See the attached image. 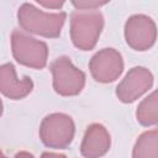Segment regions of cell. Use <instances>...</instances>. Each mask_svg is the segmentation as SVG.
<instances>
[{
  "label": "cell",
  "instance_id": "6da1fadb",
  "mask_svg": "<svg viewBox=\"0 0 158 158\" xmlns=\"http://www.w3.org/2000/svg\"><path fill=\"white\" fill-rule=\"evenodd\" d=\"M65 17L67 14L63 11L48 14L28 2L22 4L17 11L19 25L25 31L47 38H56L60 35Z\"/></svg>",
  "mask_w": 158,
  "mask_h": 158
},
{
  "label": "cell",
  "instance_id": "7a4b0ae2",
  "mask_svg": "<svg viewBox=\"0 0 158 158\" xmlns=\"http://www.w3.org/2000/svg\"><path fill=\"white\" fill-rule=\"evenodd\" d=\"M104 27V16L96 10H77L70 16V38L81 51L95 47Z\"/></svg>",
  "mask_w": 158,
  "mask_h": 158
},
{
  "label": "cell",
  "instance_id": "3957f363",
  "mask_svg": "<svg viewBox=\"0 0 158 158\" xmlns=\"http://www.w3.org/2000/svg\"><path fill=\"white\" fill-rule=\"evenodd\" d=\"M40 138L44 146L49 148H67L75 133L73 118L63 112L47 115L40 125Z\"/></svg>",
  "mask_w": 158,
  "mask_h": 158
},
{
  "label": "cell",
  "instance_id": "277c9868",
  "mask_svg": "<svg viewBox=\"0 0 158 158\" xmlns=\"http://www.w3.org/2000/svg\"><path fill=\"white\" fill-rule=\"evenodd\" d=\"M11 49L14 58L22 65L42 69L47 64L48 47L43 41L15 30L11 33Z\"/></svg>",
  "mask_w": 158,
  "mask_h": 158
},
{
  "label": "cell",
  "instance_id": "5b68a950",
  "mask_svg": "<svg viewBox=\"0 0 158 158\" xmlns=\"http://www.w3.org/2000/svg\"><path fill=\"white\" fill-rule=\"evenodd\" d=\"M53 89L62 96H75L85 85V74L77 68L72 60L63 56L51 64Z\"/></svg>",
  "mask_w": 158,
  "mask_h": 158
},
{
  "label": "cell",
  "instance_id": "8992f818",
  "mask_svg": "<svg viewBox=\"0 0 158 158\" xmlns=\"http://www.w3.org/2000/svg\"><path fill=\"white\" fill-rule=\"evenodd\" d=\"M125 40L135 51L149 49L157 40L154 21L147 15H133L125 23Z\"/></svg>",
  "mask_w": 158,
  "mask_h": 158
},
{
  "label": "cell",
  "instance_id": "52a82bcc",
  "mask_svg": "<svg viewBox=\"0 0 158 158\" xmlns=\"http://www.w3.org/2000/svg\"><path fill=\"white\" fill-rule=\"evenodd\" d=\"M89 69L91 77L99 83L115 81L123 72L122 56L115 48H104L91 57Z\"/></svg>",
  "mask_w": 158,
  "mask_h": 158
},
{
  "label": "cell",
  "instance_id": "ba28073f",
  "mask_svg": "<svg viewBox=\"0 0 158 158\" xmlns=\"http://www.w3.org/2000/svg\"><path fill=\"white\" fill-rule=\"evenodd\" d=\"M153 85V74L144 67H133L116 88V96L120 101L128 104L147 93Z\"/></svg>",
  "mask_w": 158,
  "mask_h": 158
},
{
  "label": "cell",
  "instance_id": "9c48e42d",
  "mask_svg": "<svg viewBox=\"0 0 158 158\" xmlns=\"http://www.w3.org/2000/svg\"><path fill=\"white\" fill-rule=\"evenodd\" d=\"M33 89V81L28 75L21 79L16 75V69L12 63L0 65V93L12 100H20L27 96Z\"/></svg>",
  "mask_w": 158,
  "mask_h": 158
},
{
  "label": "cell",
  "instance_id": "30bf717a",
  "mask_svg": "<svg viewBox=\"0 0 158 158\" xmlns=\"http://www.w3.org/2000/svg\"><path fill=\"white\" fill-rule=\"evenodd\" d=\"M110 133L101 123H91L88 126L81 144L80 153L85 158H100L110 149Z\"/></svg>",
  "mask_w": 158,
  "mask_h": 158
},
{
  "label": "cell",
  "instance_id": "8fae6325",
  "mask_svg": "<svg viewBox=\"0 0 158 158\" xmlns=\"http://www.w3.org/2000/svg\"><path fill=\"white\" fill-rule=\"evenodd\" d=\"M132 158H158V131L143 132L136 141Z\"/></svg>",
  "mask_w": 158,
  "mask_h": 158
},
{
  "label": "cell",
  "instance_id": "7c38bea8",
  "mask_svg": "<svg viewBox=\"0 0 158 158\" xmlns=\"http://www.w3.org/2000/svg\"><path fill=\"white\" fill-rule=\"evenodd\" d=\"M137 121L143 126H154L158 122V100L157 91L149 94L141 101L136 111Z\"/></svg>",
  "mask_w": 158,
  "mask_h": 158
},
{
  "label": "cell",
  "instance_id": "4fadbf2b",
  "mask_svg": "<svg viewBox=\"0 0 158 158\" xmlns=\"http://www.w3.org/2000/svg\"><path fill=\"white\" fill-rule=\"evenodd\" d=\"M72 4L77 7V9H81L83 11H90V10H95L96 7H100L105 4H107V1H98V0H79V1H72Z\"/></svg>",
  "mask_w": 158,
  "mask_h": 158
},
{
  "label": "cell",
  "instance_id": "5bb4252c",
  "mask_svg": "<svg viewBox=\"0 0 158 158\" xmlns=\"http://www.w3.org/2000/svg\"><path fill=\"white\" fill-rule=\"evenodd\" d=\"M38 4L41 6H44V7H49V9H59L64 1H38Z\"/></svg>",
  "mask_w": 158,
  "mask_h": 158
},
{
  "label": "cell",
  "instance_id": "9a60e30c",
  "mask_svg": "<svg viewBox=\"0 0 158 158\" xmlns=\"http://www.w3.org/2000/svg\"><path fill=\"white\" fill-rule=\"evenodd\" d=\"M41 158H67V156L60 153H53V152H43Z\"/></svg>",
  "mask_w": 158,
  "mask_h": 158
},
{
  "label": "cell",
  "instance_id": "2e32d148",
  "mask_svg": "<svg viewBox=\"0 0 158 158\" xmlns=\"http://www.w3.org/2000/svg\"><path fill=\"white\" fill-rule=\"evenodd\" d=\"M14 158H35L32 153L30 152H26V151H22V152H19Z\"/></svg>",
  "mask_w": 158,
  "mask_h": 158
},
{
  "label": "cell",
  "instance_id": "e0dca14e",
  "mask_svg": "<svg viewBox=\"0 0 158 158\" xmlns=\"http://www.w3.org/2000/svg\"><path fill=\"white\" fill-rule=\"evenodd\" d=\"M2 111H4V106H2V101H1V99H0V117H1V115H2Z\"/></svg>",
  "mask_w": 158,
  "mask_h": 158
},
{
  "label": "cell",
  "instance_id": "ac0fdd59",
  "mask_svg": "<svg viewBox=\"0 0 158 158\" xmlns=\"http://www.w3.org/2000/svg\"><path fill=\"white\" fill-rule=\"evenodd\" d=\"M0 158H6V156H5V154L1 152V149H0Z\"/></svg>",
  "mask_w": 158,
  "mask_h": 158
}]
</instances>
